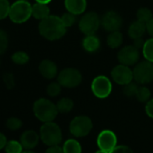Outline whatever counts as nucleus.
Here are the masks:
<instances>
[{
  "label": "nucleus",
  "instance_id": "obj_12",
  "mask_svg": "<svg viewBox=\"0 0 153 153\" xmlns=\"http://www.w3.org/2000/svg\"><path fill=\"white\" fill-rule=\"evenodd\" d=\"M101 25L109 33L119 31L123 25V18L118 13L114 11H108L101 17Z\"/></svg>",
  "mask_w": 153,
  "mask_h": 153
},
{
  "label": "nucleus",
  "instance_id": "obj_41",
  "mask_svg": "<svg viewBox=\"0 0 153 153\" xmlns=\"http://www.w3.org/2000/svg\"><path fill=\"white\" fill-rule=\"evenodd\" d=\"M37 3H42V4H49L51 0H35Z\"/></svg>",
  "mask_w": 153,
  "mask_h": 153
},
{
  "label": "nucleus",
  "instance_id": "obj_21",
  "mask_svg": "<svg viewBox=\"0 0 153 153\" xmlns=\"http://www.w3.org/2000/svg\"><path fill=\"white\" fill-rule=\"evenodd\" d=\"M63 152L64 153H81L82 149L80 143L73 139H69L66 140V142L63 145Z\"/></svg>",
  "mask_w": 153,
  "mask_h": 153
},
{
  "label": "nucleus",
  "instance_id": "obj_32",
  "mask_svg": "<svg viewBox=\"0 0 153 153\" xmlns=\"http://www.w3.org/2000/svg\"><path fill=\"white\" fill-rule=\"evenodd\" d=\"M64 25L68 28V27H71L76 21V15L72 14V13H69V12H67V13H64L61 16H60Z\"/></svg>",
  "mask_w": 153,
  "mask_h": 153
},
{
  "label": "nucleus",
  "instance_id": "obj_2",
  "mask_svg": "<svg viewBox=\"0 0 153 153\" xmlns=\"http://www.w3.org/2000/svg\"><path fill=\"white\" fill-rule=\"evenodd\" d=\"M33 110L36 118L43 123L52 122L59 113L56 105L46 98L36 100L33 104Z\"/></svg>",
  "mask_w": 153,
  "mask_h": 153
},
{
  "label": "nucleus",
  "instance_id": "obj_7",
  "mask_svg": "<svg viewBox=\"0 0 153 153\" xmlns=\"http://www.w3.org/2000/svg\"><path fill=\"white\" fill-rule=\"evenodd\" d=\"M101 25V17L95 12L84 14L79 22V28L84 35L95 34Z\"/></svg>",
  "mask_w": 153,
  "mask_h": 153
},
{
  "label": "nucleus",
  "instance_id": "obj_1",
  "mask_svg": "<svg viewBox=\"0 0 153 153\" xmlns=\"http://www.w3.org/2000/svg\"><path fill=\"white\" fill-rule=\"evenodd\" d=\"M40 34L48 41H56L62 38L67 27L64 25L61 18L57 16H49L42 20L38 26Z\"/></svg>",
  "mask_w": 153,
  "mask_h": 153
},
{
  "label": "nucleus",
  "instance_id": "obj_28",
  "mask_svg": "<svg viewBox=\"0 0 153 153\" xmlns=\"http://www.w3.org/2000/svg\"><path fill=\"white\" fill-rule=\"evenodd\" d=\"M138 88H139L138 83L137 82L134 83L131 81L123 86V94L128 97H135Z\"/></svg>",
  "mask_w": 153,
  "mask_h": 153
},
{
  "label": "nucleus",
  "instance_id": "obj_44",
  "mask_svg": "<svg viewBox=\"0 0 153 153\" xmlns=\"http://www.w3.org/2000/svg\"><path fill=\"white\" fill-rule=\"evenodd\" d=\"M18 1H27V0H18Z\"/></svg>",
  "mask_w": 153,
  "mask_h": 153
},
{
  "label": "nucleus",
  "instance_id": "obj_37",
  "mask_svg": "<svg viewBox=\"0 0 153 153\" xmlns=\"http://www.w3.org/2000/svg\"><path fill=\"white\" fill-rule=\"evenodd\" d=\"M45 153H64V152L60 147H59L58 145H55V146H50V148L46 149Z\"/></svg>",
  "mask_w": 153,
  "mask_h": 153
},
{
  "label": "nucleus",
  "instance_id": "obj_27",
  "mask_svg": "<svg viewBox=\"0 0 153 153\" xmlns=\"http://www.w3.org/2000/svg\"><path fill=\"white\" fill-rule=\"evenodd\" d=\"M11 59L16 64H18V65H25L30 59L29 55L25 51H16V52H15L12 55Z\"/></svg>",
  "mask_w": 153,
  "mask_h": 153
},
{
  "label": "nucleus",
  "instance_id": "obj_33",
  "mask_svg": "<svg viewBox=\"0 0 153 153\" xmlns=\"http://www.w3.org/2000/svg\"><path fill=\"white\" fill-rule=\"evenodd\" d=\"M8 46V36L7 33L0 29V54H3Z\"/></svg>",
  "mask_w": 153,
  "mask_h": 153
},
{
  "label": "nucleus",
  "instance_id": "obj_25",
  "mask_svg": "<svg viewBox=\"0 0 153 153\" xmlns=\"http://www.w3.org/2000/svg\"><path fill=\"white\" fill-rule=\"evenodd\" d=\"M150 95H151L150 90L147 87L140 86L138 88L135 97L138 99V101H140L141 103H147L150 99Z\"/></svg>",
  "mask_w": 153,
  "mask_h": 153
},
{
  "label": "nucleus",
  "instance_id": "obj_22",
  "mask_svg": "<svg viewBox=\"0 0 153 153\" xmlns=\"http://www.w3.org/2000/svg\"><path fill=\"white\" fill-rule=\"evenodd\" d=\"M56 106H57V109H58L59 113L68 114V113H69L73 109L74 102L70 98L64 97V98H61L60 100H59V102L57 103Z\"/></svg>",
  "mask_w": 153,
  "mask_h": 153
},
{
  "label": "nucleus",
  "instance_id": "obj_11",
  "mask_svg": "<svg viewBox=\"0 0 153 153\" xmlns=\"http://www.w3.org/2000/svg\"><path fill=\"white\" fill-rule=\"evenodd\" d=\"M111 78L118 85L124 86L133 80V71L129 66L119 64L111 70Z\"/></svg>",
  "mask_w": 153,
  "mask_h": 153
},
{
  "label": "nucleus",
  "instance_id": "obj_34",
  "mask_svg": "<svg viewBox=\"0 0 153 153\" xmlns=\"http://www.w3.org/2000/svg\"><path fill=\"white\" fill-rule=\"evenodd\" d=\"M3 79L4 82L8 89H12L15 88V79H14V75L11 73H6L3 76Z\"/></svg>",
  "mask_w": 153,
  "mask_h": 153
},
{
  "label": "nucleus",
  "instance_id": "obj_40",
  "mask_svg": "<svg viewBox=\"0 0 153 153\" xmlns=\"http://www.w3.org/2000/svg\"><path fill=\"white\" fill-rule=\"evenodd\" d=\"M7 143V137L5 136V134H3L2 132H0V150L6 147Z\"/></svg>",
  "mask_w": 153,
  "mask_h": 153
},
{
  "label": "nucleus",
  "instance_id": "obj_24",
  "mask_svg": "<svg viewBox=\"0 0 153 153\" xmlns=\"http://www.w3.org/2000/svg\"><path fill=\"white\" fill-rule=\"evenodd\" d=\"M136 17H137V20L141 22V23H144L145 25L153 17V14L151 12V10L148 7H140L137 13H136Z\"/></svg>",
  "mask_w": 153,
  "mask_h": 153
},
{
  "label": "nucleus",
  "instance_id": "obj_19",
  "mask_svg": "<svg viewBox=\"0 0 153 153\" xmlns=\"http://www.w3.org/2000/svg\"><path fill=\"white\" fill-rule=\"evenodd\" d=\"M49 16H50V8L47 6V4H42L36 2L32 7V16H33L35 19L42 21L44 18L48 17Z\"/></svg>",
  "mask_w": 153,
  "mask_h": 153
},
{
  "label": "nucleus",
  "instance_id": "obj_42",
  "mask_svg": "<svg viewBox=\"0 0 153 153\" xmlns=\"http://www.w3.org/2000/svg\"><path fill=\"white\" fill-rule=\"evenodd\" d=\"M96 153H110V152H108V151H106V150H104V149H99V150H97Z\"/></svg>",
  "mask_w": 153,
  "mask_h": 153
},
{
  "label": "nucleus",
  "instance_id": "obj_43",
  "mask_svg": "<svg viewBox=\"0 0 153 153\" xmlns=\"http://www.w3.org/2000/svg\"><path fill=\"white\" fill-rule=\"evenodd\" d=\"M22 153H35V152H33V151H32L31 149H26L25 151H23Z\"/></svg>",
  "mask_w": 153,
  "mask_h": 153
},
{
  "label": "nucleus",
  "instance_id": "obj_15",
  "mask_svg": "<svg viewBox=\"0 0 153 153\" xmlns=\"http://www.w3.org/2000/svg\"><path fill=\"white\" fill-rule=\"evenodd\" d=\"M40 136L38 133L33 130H28L23 132L20 138V142L24 149H32L35 148L39 143Z\"/></svg>",
  "mask_w": 153,
  "mask_h": 153
},
{
  "label": "nucleus",
  "instance_id": "obj_38",
  "mask_svg": "<svg viewBox=\"0 0 153 153\" xmlns=\"http://www.w3.org/2000/svg\"><path fill=\"white\" fill-rule=\"evenodd\" d=\"M144 40L142 37H140V38H136L133 40V45L137 48V49H142L143 45H144Z\"/></svg>",
  "mask_w": 153,
  "mask_h": 153
},
{
  "label": "nucleus",
  "instance_id": "obj_26",
  "mask_svg": "<svg viewBox=\"0 0 153 153\" xmlns=\"http://www.w3.org/2000/svg\"><path fill=\"white\" fill-rule=\"evenodd\" d=\"M23 149L24 148H23L21 142L15 140L7 141V143L5 147L6 153H22Z\"/></svg>",
  "mask_w": 153,
  "mask_h": 153
},
{
  "label": "nucleus",
  "instance_id": "obj_6",
  "mask_svg": "<svg viewBox=\"0 0 153 153\" xmlns=\"http://www.w3.org/2000/svg\"><path fill=\"white\" fill-rule=\"evenodd\" d=\"M133 80L140 85H146L153 81V63L148 60L138 62L134 65Z\"/></svg>",
  "mask_w": 153,
  "mask_h": 153
},
{
  "label": "nucleus",
  "instance_id": "obj_3",
  "mask_svg": "<svg viewBox=\"0 0 153 153\" xmlns=\"http://www.w3.org/2000/svg\"><path fill=\"white\" fill-rule=\"evenodd\" d=\"M40 137L44 144L55 146L60 143L62 133L59 126L53 122L44 123L40 129Z\"/></svg>",
  "mask_w": 153,
  "mask_h": 153
},
{
  "label": "nucleus",
  "instance_id": "obj_8",
  "mask_svg": "<svg viewBox=\"0 0 153 153\" xmlns=\"http://www.w3.org/2000/svg\"><path fill=\"white\" fill-rule=\"evenodd\" d=\"M93 128V123L88 116L79 115L76 116L69 124L71 134L76 137H84L88 135Z\"/></svg>",
  "mask_w": 153,
  "mask_h": 153
},
{
  "label": "nucleus",
  "instance_id": "obj_4",
  "mask_svg": "<svg viewBox=\"0 0 153 153\" xmlns=\"http://www.w3.org/2000/svg\"><path fill=\"white\" fill-rule=\"evenodd\" d=\"M32 7L28 1L17 0L10 7L9 18L15 24L25 23L32 16Z\"/></svg>",
  "mask_w": 153,
  "mask_h": 153
},
{
  "label": "nucleus",
  "instance_id": "obj_29",
  "mask_svg": "<svg viewBox=\"0 0 153 153\" xmlns=\"http://www.w3.org/2000/svg\"><path fill=\"white\" fill-rule=\"evenodd\" d=\"M61 86L60 84L57 81V82H52L51 84L48 85L47 88H46V92L48 94V96L55 97L57 96H59L61 92Z\"/></svg>",
  "mask_w": 153,
  "mask_h": 153
},
{
  "label": "nucleus",
  "instance_id": "obj_16",
  "mask_svg": "<svg viewBox=\"0 0 153 153\" xmlns=\"http://www.w3.org/2000/svg\"><path fill=\"white\" fill-rule=\"evenodd\" d=\"M64 6L68 12L76 16H79L85 13L88 7V2L87 0H65Z\"/></svg>",
  "mask_w": 153,
  "mask_h": 153
},
{
  "label": "nucleus",
  "instance_id": "obj_23",
  "mask_svg": "<svg viewBox=\"0 0 153 153\" xmlns=\"http://www.w3.org/2000/svg\"><path fill=\"white\" fill-rule=\"evenodd\" d=\"M141 51L144 59L153 63V37L145 41Z\"/></svg>",
  "mask_w": 153,
  "mask_h": 153
},
{
  "label": "nucleus",
  "instance_id": "obj_35",
  "mask_svg": "<svg viewBox=\"0 0 153 153\" xmlns=\"http://www.w3.org/2000/svg\"><path fill=\"white\" fill-rule=\"evenodd\" d=\"M110 153H133V152L130 147L125 145H119V146H115L110 151Z\"/></svg>",
  "mask_w": 153,
  "mask_h": 153
},
{
  "label": "nucleus",
  "instance_id": "obj_9",
  "mask_svg": "<svg viewBox=\"0 0 153 153\" xmlns=\"http://www.w3.org/2000/svg\"><path fill=\"white\" fill-rule=\"evenodd\" d=\"M113 86L111 80L106 76L100 75L93 79L91 83V90L95 97L100 99L106 98L112 93Z\"/></svg>",
  "mask_w": 153,
  "mask_h": 153
},
{
  "label": "nucleus",
  "instance_id": "obj_39",
  "mask_svg": "<svg viewBox=\"0 0 153 153\" xmlns=\"http://www.w3.org/2000/svg\"><path fill=\"white\" fill-rule=\"evenodd\" d=\"M146 30L147 33L149 34V36L153 37V17L146 24Z\"/></svg>",
  "mask_w": 153,
  "mask_h": 153
},
{
  "label": "nucleus",
  "instance_id": "obj_31",
  "mask_svg": "<svg viewBox=\"0 0 153 153\" xmlns=\"http://www.w3.org/2000/svg\"><path fill=\"white\" fill-rule=\"evenodd\" d=\"M10 4L8 0H0V20H3L9 16Z\"/></svg>",
  "mask_w": 153,
  "mask_h": 153
},
{
  "label": "nucleus",
  "instance_id": "obj_10",
  "mask_svg": "<svg viewBox=\"0 0 153 153\" xmlns=\"http://www.w3.org/2000/svg\"><path fill=\"white\" fill-rule=\"evenodd\" d=\"M117 59L120 64L126 66H134L140 60V51L133 44L123 46L117 53Z\"/></svg>",
  "mask_w": 153,
  "mask_h": 153
},
{
  "label": "nucleus",
  "instance_id": "obj_14",
  "mask_svg": "<svg viewBox=\"0 0 153 153\" xmlns=\"http://www.w3.org/2000/svg\"><path fill=\"white\" fill-rule=\"evenodd\" d=\"M39 71L43 78L47 79H53L59 74L56 63L51 59H43L39 65Z\"/></svg>",
  "mask_w": 153,
  "mask_h": 153
},
{
  "label": "nucleus",
  "instance_id": "obj_17",
  "mask_svg": "<svg viewBox=\"0 0 153 153\" xmlns=\"http://www.w3.org/2000/svg\"><path fill=\"white\" fill-rule=\"evenodd\" d=\"M101 46L100 39L96 35H85L84 39L82 40V47L83 49L89 53H94L99 51Z\"/></svg>",
  "mask_w": 153,
  "mask_h": 153
},
{
  "label": "nucleus",
  "instance_id": "obj_13",
  "mask_svg": "<svg viewBox=\"0 0 153 153\" xmlns=\"http://www.w3.org/2000/svg\"><path fill=\"white\" fill-rule=\"evenodd\" d=\"M116 135L112 131L105 130L101 131L97 137V145L100 149H104L110 152L116 146Z\"/></svg>",
  "mask_w": 153,
  "mask_h": 153
},
{
  "label": "nucleus",
  "instance_id": "obj_5",
  "mask_svg": "<svg viewBox=\"0 0 153 153\" xmlns=\"http://www.w3.org/2000/svg\"><path fill=\"white\" fill-rule=\"evenodd\" d=\"M58 82L62 88H75L82 82V75L80 71L74 68H67L58 74Z\"/></svg>",
  "mask_w": 153,
  "mask_h": 153
},
{
  "label": "nucleus",
  "instance_id": "obj_18",
  "mask_svg": "<svg viewBox=\"0 0 153 153\" xmlns=\"http://www.w3.org/2000/svg\"><path fill=\"white\" fill-rule=\"evenodd\" d=\"M147 32L146 25L138 20L132 22L128 29V35L131 39L134 40L136 38L143 37L144 33Z\"/></svg>",
  "mask_w": 153,
  "mask_h": 153
},
{
  "label": "nucleus",
  "instance_id": "obj_30",
  "mask_svg": "<svg viewBox=\"0 0 153 153\" xmlns=\"http://www.w3.org/2000/svg\"><path fill=\"white\" fill-rule=\"evenodd\" d=\"M7 127L10 131H17L23 126V122L17 117H10L7 121Z\"/></svg>",
  "mask_w": 153,
  "mask_h": 153
},
{
  "label": "nucleus",
  "instance_id": "obj_20",
  "mask_svg": "<svg viewBox=\"0 0 153 153\" xmlns=\"http://www.w3.org/2000/svg\"><path fill=\"white\" fill-rule=\"evenodd\" d=\"M123 36L120 31L111 32L106 38V43L111 49L119 48L123 44Z\"/></svg>",
  "mask_w": 153,
  "mask_h": 153
},
{
  "label": "nucleus",
  "instance_id": "obj_36",
  "mask_svg": "<svg viewBox=\"0 0 153 153\" xmlns=\"http://www.w3.org/2000/svg\"><path fill=\"white\" fill-rule=\"evenodd\" d=\"M145 112L147 115L153 119V98L149 99L145 105Z\"/></svg>",
  "mask_w": 153,
  "mask_h": 153
}]
</instances>
